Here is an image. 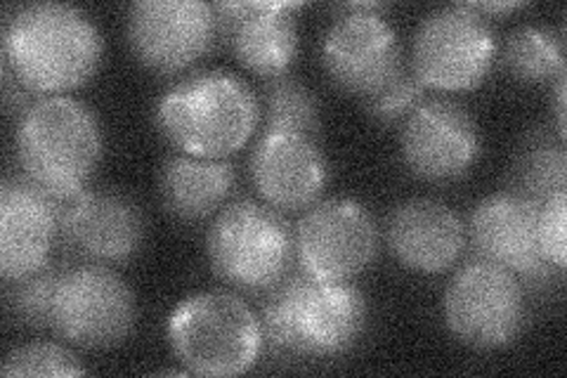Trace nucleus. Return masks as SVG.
Wrapping results in <instances>:
<instances>
[{
  "label": "nucleus",
  "instance_id": "nucleus-13",
  "mask_svg": "<svg viewBox=\"0 0 567 378\" xmlns=\"http://www.w3.org/2000/svg\"><path fill=\"white\" fill-rule=\"evenodd\" d=\"M483 152V135L464 104L447 98L423 100L404 121L402 156L429 183L464 177Z\"/></svg>",
  "mask_w": 567,
  "mask_h": 378
},
{
  "label": "nucleus",
  "instance_id": "nucleus-10",
  "mask_svg": "<svg viewBox=\"0 0 567 378\" xmlns=\"http://www.w3.org/2000/svg\"><path fill=\"white\" fill-rule=\"evenodd\" d=\"M293 239L296 260L306 275L352 282L377 258L379 227L360 202L327 200L303 213Z\"/></svg>",
  "mask_w": 567,
  "mask_h": 378
},
{
  "label": "nucleus",
  "instance_id": "nucleus-21",
  "mask_svg": "<svg viewBox=\"0 0 567 378\" xmlns=\"http://www.w3.org/2000/svg\"><path fill=\"white\" fill-rule=\"evenodd\" d=\"M511 192L544 204L567 187V154L563 140L546 131L527 133L511 173Z\"/></svg>",
  "mask_w": 567,
  "mask_h": 378
},
{
  "label": "nucleus",
  "instance_id": "nucleus-19",
  "mask_svg": "<svg viewBox=\"0 0 567 378\" xmlns=\"http://www.w3.org/2000/svg\"><path fill=\"white\" fill-rule=\"evenodd\" d=\"M385 242L390 254L406 269L440 275L464 254L466 227L447 204L410 200L388 215Z\"/></svg>",
  "mask_w": 567,
  "mask_h": 378
},
{
  "label": "nucleus",
  "instance_id": "nucleus-17",
  "mask_svg": "<svg viewBox=\"0 0 567 378\" xmlns=\"http://www.w3.org/2000/svg\"><path fill=\"white\" fill-rule=\"evenodd\" d=\"M60 234V204L31 180L8 177L0 187V277L24 279L50 265Z\"/></svg>",
  "mask_w": 567,
  "mask_h": 378
},
{
  "label": "nucleus",
  "instance_id": "nucleus-18",
  "mask_svg": "<svg viewBox=\"0 0 567 378\" xmlns=\"http://www.w3.org/2000/svg\"><path fill=\"white\" fill-rule=\"evenodd\" d=\"M300 3H218V35H225L237 62L262 81L287 76L298 55Z\"/></svg>",
  "mask_w": 567,
  "mask_h": 378
},
{
  "label": "nucleus",
  "instance_id": "nucleus-20",
  "mask_svg": "<svg viewBox=\"0 0 567 378\" xmlns=\"http://www.w3.org/2000/svg\"><path fill=\"white\" fill-rule=\"evenodd\" d=\"M162 200L173 218L199 223L218 213L237 187V171L227 159H202L189 154L171 156L164 168Z\"/></svg>",
  "mask_w": 567,
  "mask_h": 378
},
{
  "label": "nucleus",
  "instance_id": "nucleus-12",
  "mask_svg": "<svg viewBox=\"0 0 567 378\" xmlns=\"http://www.w3.org/2000/svg\"><path fill=\"white\" fill-rule=\"evenodd\" d=\"M126 39L150 71L181 74L213 48L218 17L199 0H140L128 8Z\"/></svg>",
  "mask_w": 567,
  "mask_h": 378
},
{
  "label": "nucleus",
  "instance_id": "nucleus-7",
  "mask_svg": "<svg viewBox=\"0 0 567 378\" xmlns=\"http://www.w3.org/2000/svg\"><path fill=\"white\" fill-rule=\"evenodd\" d=\"M496 35L485 14L464 6L437 8L425 14L412 43L416 79L442 93L481 85L496 60Z\"/></svg>",
  "mask_w": 567,
  "mask_h": 378
},
{
  "label": "nucleus",
  "instance_id": "nucleus-8",
  "mask_svg": "<svg viewBox=\"0 0 567 378\" xmlns=\"http://www.w3.org/2000/svg\"><path fill=\"white\" fill-rule=\"evenodd\" d=\"M135 321V296L112 267L85 263L62 269L50 317V329L60 338L79 348L104 350L123 344Z\"/></svg>",
  "mask_w": 567,
  "mask_h": 378
},
{
  "label": "nucleus",
  "instance_id": "nucleus-2",
  "mask_svg": "<svg viewBox=\"0 0 567 378\" xmlns=\"http://www.w3.org/2000/svg\"><path fill=\"white\" fill-rule=\"evenodd\" d=\"M369 321L364 294L350 282H322L303 269L284 277L262 303V340L289 359H329L358 346Z\"/></svg>",
  "mask_w": 567,
  "mask_h": 378
},
{
  "label": "nucleus",
  "instance_id": "nucleus-29",
  "mask_svg": "<svg viewBox=\"0 0 567 378\" xmlns=\"http://www.w3.org/2000/svg\"><path fill=\"white\" fill-rule=\"evenodd\" d=\"M473 10H477L481 14H485L489 20V14H506V12H513V10H520L523 3H471Z\"/></svg>",
  "mask_w": 567,
  "mask_h": 378
},
{
  "label": "nucleus",
  "instance_id": "nucleus-22",
  "mask_svg": "<svg viewBox=\"0 0 567 378\" xmlns=\"http://www.w3.org/2000/svg\"><path fill=\"white\" fill-rule=\"evenodd\" d=\"M502 62L513 79L529 85L558 79L565 74L563 31L556 33L546 27H523L513 31Z\"/></svg>",
  "mask_w": 567,
  "mask_h": 378
},
{
  "label": "nucleus",
  "instance_id": "nucleus-6",
  "mask_svg": "<svg viewBox=\"0 0 567 378\" xmlns=\"http://www.w3.org/2000/svg\"><path fill=\"white\" fill-rule=\"evenodd\" d=\"M206 254L223 282L246 294H265L291 273L296 239L279 211L241 200L223 208L208 227Z\"/></svg>",
  "mask_w": 567,
  "mask_h": 378
},
{
  "label": "nucleus",
  "instance_id": "nucleus-16",
  "mask_svg": "<svg viewBox=\"0 0 567 378\" xmlns=\"http://www.w3.org/2000/svg\"><path fill=\"white\" fill-rule=\"evenodd\" d=\"M251 177L265 204L279 213H298L322 200L329 161L317 137L265 133L251 156Z\"/></svg>",
  "mask_w": 567,
  "mask_h": 378
},
{
  "label": "nucleus",
  "instance_id": "nucleus-1",
  "mask_svg": "<svg viewBox=\"0 0 567 378\" xmlns=\"http://www.w3.org/2000/svg\"><path fill=\"white\" fill-rule=\"evenodd\" d=\"M102 55V33L79 8L22 6L3 27V64L29 93L50 98L81 88L95 76Z\"/></svg>",
  "mask_w": 567,
  "mask_h": 378
},
{
  "label": "nucleus",
  "instance_id": "nucleus-4",
  "mask_svg": "<svg viewBox=\"0 0 567 378\" xmlns=\"http://www.w3.org/2000/svg\"><path fill=\"white\" fill-rule=\"evenodd\" d=\"M260 123V100L227 71H199L177 81L156 106V125L173 147L189 156L227 159Z\"/></svg>",
  "mask_w": 567,
  "mask_h": 378
},
{
  "label": "nucleus",
  "instance_id": "nucleus-11",
  "mask_svg": "<svg viewBox=\"0 0 567 378\" xmlns=\"http://www.w3.org/2000/svg\"><path fill=\"white\" fill-rule=\"evenodd\" d=\"M379 3L339 8L322 43V62L329 79L346 93L371 95L404 67L402 45Z\"/></svg>",
  "mask_w": 567,
  "mask_h": 378
},
{
  "label": "nucleus",
  "instance_id": "nucleus-3",
  "mask_svg": "<svg viewBox=\"0 0 567 378\" xmlns=\"http://www.w3.org/2000/svg\"><path fill=\"white\" fill-rule=\"evenodd\" d=\"M14 145L24 177L64 204L85 192L97 173L104 135L97 114L85 102L50 95L20 114Z\"/></svg>",
  "mask_w": 567,
  "mask_h": 378
},
{
  "label": "nucleus",
  "instance_id": "nucleus-14",
  "mask_svg": "<svg viewBox=\"0 0 567 378\" xmlns=\"http://www.w3.org/2000/svg\"><path fill=\"white\" fill-rule=\"evenodd\" d=\"M60 234L85 263L123 265L145 246V218L126 194L85 190L60 204Z\"/></svg>",
  "mask_w": 567,
  "mask_h": 378
},
{
  "label": "nucleus",
  "instance_id": "nucleus-5",
  "mask_svg": "<svg viewBox=\"0 0 567 378\" xmlns=\"http://www.w3.org/2000/svg\"><path fill=\"white\" fill-rule=\"evenodd\" d=\"M175 357L197 376H239L251 369L265 346L260 317L223 292L189 296L168 317Z\"/></svg>",
  "mask_w": 567,
  "mask_h": 378
},
{
  "label": "nucleus",
  "instance_id": "nucleus-26",
  "mask_svg": "<svg viewBox=\"0 0 567 378\" xmlns=\"http://www.w3.org/2000/svg\"><path fill=\"white\" fill-rule=\"evenodd\" d=\"M81 359L58 344H29L14 348L3 362V376H81Z\"/></svg>",
  "mask_w": 567,
  "mask_h": 378
},
{
  "label": "nucleus",
  "instance_id": "nucleus-25",
  "mask_svg": "<svg viewBox=\"0 0 567 378\" xmlns=\"http://www.w3.org/2000/svg\"><path fill=\"white\" fill-rule=\"evenodd\" d=\"M423 100L425 85L416 79L412 67H402L377 93L364 98V110L383 125H398L410 119Z\"/></svg>",
  "mask_w": 567,
  "mask_h": 378
},
{
  "label": "nucleus",
  "instance_id": "nucleus-24",
  "mask_svg": "<svg viewBox=\"0 0 567 378\" xmlns=\"http://www.w3.org/2000/svg\"><path fill=\"white\" fill-rule=\"evenodd\" d=\"M62 269L64 267L48 265L24 279L6 282V303L10 315L29 329H50L52 298H55Z\"/></svg>",
  "mask_w": 567,
  "mask_h": 378
},
{
  "label": "nucleus",
  "instance_id": "nucleus-28",
  "mask_svg": "<svg viewBox=\"0 0 567 378\" xmlns=\"http://www.w3.org/2000/svg\"><path fill=\"white\" fill-rule=\"evenodd\" d=\"M556 116H558V137L565 140V74L556 79Z\"/></svg>",
  "mask_w": 567,
  "mask_h": 378
},
{
  "label": "nucleus",
  "instance_id": "nucleus-9",
  "mask_svg": "<svg viewBox=\"0 0 567 378\" xmlns=\"http://www.w3.org/2000/svg\"><path fill=\"white\" fill-rule=\"evenodd\" d=\"M525 315L520 279L483 258L461 267L445 292L447 329L475 350L511 346L525 327Z\"/></svg>",
  "mask_w": 567,
  "mask_h": 378
},
{
  "label": "nucleus",
  "instance_id": "nucleus-27",
  "mask_svg": "<svg viewBox=\"0 0 567 378\" xmlns=\"http://www.w3.org/2000/svg\"><path fill=\"white\" fill-rule=\"evenodd\" d=\"M567 194L558 192L551 200L539 204V221H537V237L539 248L546 263L563 275L567 265Z\"/></svg>",
  "mask_w": 567,
  "mask_h": 378
},
{
  "label": "nucleus",
  "instance_id": "nucleus-15",
  "mask_svg": "<svg viewBox=\"0 0 567 378\" xmlns=\"http://www.w3.org/2000/svg\"><path fill=\"white\" fill-rule=\"evenodd\" d=\"M539 204L520 194L499 192L475 206L471 244L477 258L499 265L527 284H548L560 273L546 263L537 237Z\"/></svg>",
  "mask_w": 567,
  "mask_h": 378
},
{
  "label": "nucleus",
  "instance_id": "nucleus-23",
  "mask_svg": "<svg viewBox=\"0 0 567 378\" xmlns=\"http://www.w3.org/2000/svg\"><path fill=\"white\" fill-rule=\"evenodd\" d=\"M260 116L265 133H303L319 137L322 116L312 90L291 76L265 81L262 85Z\"/></svg>",
  "mask_w": 567,
  "mask_h": 378
}]
</instances>
